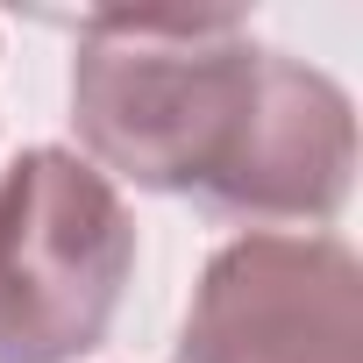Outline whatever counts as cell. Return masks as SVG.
<instances>
[{"label": "cell", "mask_w": 363, "mask_h": 363, "mask_svg": "<svg viewBox=\"0 0 363 363\" xmlns=\"http://www.w3.org/2000/svg\"><path fill=\"white\" fill-rule=\"evenodd\" d=\"M72 121L93 171L228 221H335L356 178L349 93L242 15H86Z\"/></svg>", "instance_id": "cell-1"}, {"label": "cell", "mask_w": 363, "mask_h": 363, "mask_svg": "<svg viewBox=\"0 0 363 363\" xmlns=\"http://www.w3.org/2000/svg\"><path fill=\"white\" fill-rule=\"evenodd\" d=\"M135 278V221L79 150H22L0 171V363H79L107 342Z\"/></svg>", "instance_id": "cell-2"}, {"label": "cell", "mask_w": 363, "mask_h": 363, "mask_svg": "<svg viewBox=\"0 0 363 363\" xmlns=\"http://www.w3.org/2000/svg\"><path fill=\"white\" fill-rule=\"evenodd\" d=\"M178 363H363V271L342 235H235L193 285Z\"/></svg>", "instance_id": "cell-3"}]
</instances>
